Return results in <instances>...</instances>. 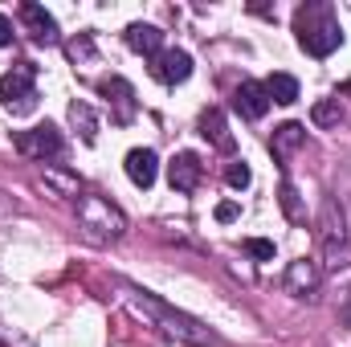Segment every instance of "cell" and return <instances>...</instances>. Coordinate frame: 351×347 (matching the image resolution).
Returning <instances> with one entry per match:
<instances>
[{
    "mask_svg": "<svg viewBox=\"0 0 351 347\" xmlns=\"http://www.w3.org/2000/svg\"><path fill=\"white\" fill-rule=\"evenodd\" d=\"M200 176H204V164H200L196 152H180L172 164H168V180H172L176 192H196Z\"/></svg>",
    "mask_w": 351,
    "mask_h": 347,
    "instance_id": "cell-9",
    "label": "cell"
},
{
    "mask_svg": "<svg viewBox=\"0 0 351 347\" xmlns=\"http://www.w3.org/2000/svg\"><path fill=\"white\" fill-rule=\"evenodd\" d=\"M156 172H160V160H156L152 147H135V152H127V176H131L135 188H152V184H156Z\"/></svg>",
    "mask_w": 351,
    "mask_h": 347,
    "instance_id": "cell-11",
    "label": "cell"
},
{
    "mask_svg": "<svg viewBox=\"0 0 351 347\" xmlns=\"http://www.w3.org/2000/svg\"><path fill=\"white\" fill-rule=\"evenodd\" d=\"M123 298L131 302V311H135V315H143L147 323H156L164 335H172V339H180V344L225 347V339H221L217 331H208L200 319H192V315H184V311H172L168 302H160L156 294H147V290H139V286H127V290H123Z\"/></svg>",
    "mask_w": 351,
    "mask_h": 347,
    "instance_id": "cell-1",
    "label": "cell"
},
{
    "mask_svg": "<svg viewBox=\"0 0 351 347\" xmlns=\"http://www.w3.org/2000/svg\"><path fill=\"white\" fill-rule=\"evenodd\" d=\"M343 323H348V327H351V302H348V307H343Z\"/></svg>",
    "mask_w": 351,
    "mask_h": 347,
    "instance_id": "cell-25",
    "label": "cell"
},
{
    "mask_svg": "<svg viewBox=\"0 0 351 347\" xmlns=\"http://www.w3.org/2000/svg\"><path fill=\"white\" fill-rule=\"evenodd\" d=\"M0 98H4V106H8L12 115H29V110L37 106V70H33L29 62L12 66V70L0 78Z\"/></svg>",
    "mask_w": 351,
    "mask_h": 347,
    "instance_id": "cell-4",
    "label": "cell"
},
{
    "mask_svg": "<svg viewBox=\"0 0 351 347\" xmlns=\"http://www.w3.org/2000/svg\"><path fill=\"white\" fill-rule=\"evenodd\" d=\"M225 180H229V188H237V192H241V188H250L254 172H250L241 160H233V164H229V172H225Z\"/></svg>",
    "mask_w": 351,
    "mask_h": 347,
    "instance_id": "cell-20",
    "label": "cell"
},
{
    "mask_svg": "<svg viewBox=\"0 0 351 347\" xmlns=\"http://www.w3.org/2000/svg\"><path fill=\"white\" fill-rule=\"evenodd\" d=\"M237 213H241V208H237L233 200H225V204H217V221H225V225H229V221H237Z\"/></svg>",
    "mask_w": 351,
    "mask_h": 347,
    "instance_id": "cell-23",
    "label": "cell"
},
{
    "mask_svg": "<svg viewBox=\"0 0 351 347\" xmlns=\"http://www.w3.org/2000/svg\"><path fill=\"white\" fill-rule=\"evenodd\" d=\"M127 45H131L135 53L156 58V53H164V33H160L156 25H131V29H127Z\"/></svg>",
    "mask_w": 351,
    "mask_h": 347,
    "instance_id": "cell-13",
    "label": "cell"
},
{
    "mask_svg": "<svg viewBox=\"0 0 351 347\" xmlns=\"http://www.w3.org/2000/svg\"><path fill=\"white\" fill-rule=\"evenodd\" d=\"M311 119H315L319 127H331V123H339V106H335V102H319V106L311 110Z\"/></svg>",
    "mask_w": 351,
    "mask_h": 347,
    "instance_id": "cell-21",
    "label": "cell"
},
{
    "mask_svg": "<svg viewBox=\"0 0 351 347\" xmlns=\"http://www.w3.org/2000/svg\"><path fill=\"white\" fill-rule=\"evenodd\" d=\"M315 286H319V270L311 261H294L290 274H286V290L290 294H311Z\"/></svg>",
    "mask_w": 351,
    "mask_h": 347,
    "instance_id": "cell-15",
    "label": "cell"
},
{
    "mask_svg": "<svg viewBox=\"0 0 351 347\" xmlns=\"http://www.w3.org/2000/svg\"><path fill=\"white\" fill-rule=\"evenodd\" d=\"M188 74H192V58H188L184 49H164V53H156V58H152V78H156V82H164V86L184 82Z\"/></svg>",
    "mask_w": 351,
    "mask_h": 347,
    "instance_id": "cell-8",
    "label": "cell"
},
{
    "mask_svg": "<svg viewBox=\"0 0 351 347\" xmlns=\"http://www.w3.org/2000/svg\"><path fill=\"white\" fill-rule=\"evenodd\" d=\"M319 246H323V254L331 258V265H339V254L348 250V221H343V208L327 196L323 200V213H319Z\"/></svg>",
    "mask_w": 351,
    "mask_h": 347,
    "instance_id": "cell-5",
    "label": "cell"
},
{
    "mask_svg": "<svg viewBox=\"0 0 351 347\" xmlns=\"http://www.w3.org/2000/svg\"><path fill=\"white\" fill-rule=\"evenodd\" d=\"M245 254L258 261H274V241H262V237H250L245 241Z\"/></svg>",
    "mask_w": 351,
    "mask_h": 347,
    "instance_id": "cell-22",
    "label": "cell"
},
{
    "mask_svg": "<svg viewBox=\"0 0 351 347\" xmlns=\"http://www.w3.org/2000/svg\"><path fill=\"white\" fill-rule=\"evenodd\" d=\"M70 119H74V127H82V139L86 143L98 139V119H94V110H90L86 102H70Z\"/></svg>",
    "mask_w": 351,
    "mask_h": 347,
    "instance_id": "cell-18",
    "label": "cell"
},
{
    "mask_svg": "<svg viewBox=\"0 0 351 347\" xmlns=\"http://www.w3.org/2000/svg\"><path fill=\"white\" fill-rule=\"evenodd\" d=\"M262 86H265V94H269V102H282V106L298 102V82H294L290 74H269Z\"/></svg>",
    "mask_w": 351,
    "mask_h": 347,
    "instance_id": "cell-17",
    "label": "cell"
},
{
    "mask_svg": "<svg viewBox=\"0 0 351 347\" xmlns=\"http://www.w3.org/2000/svg\"><path fill=\"white\" fill-rule=\"evenodd\" d=\"M78 225L90 241H114V237H123L127 217L102 196H78Z\"/></svg>",
    "mask_w": 351,
    "mask_h": 347,
    "instance_id": "cell-3",
    "label": "cell"
},
{
    "mask_svg": "<svg viewBox=\"0 0 351 347\" xmlns=\"http://www.w3.org/2000/svg\"><path fill=\"white\" fill-rule=\"evenodd\" d=\"M294 33H298V45L311 58H331L343 45V29H339L331 4H323V0H306L294 12Z\"/></svg>",
    "mask_w": 351,
    "mask_h": 347,
    "instance_id": "cell-2",
    "label": "cell"
},
{
    "mask_svg": "<svg viewBox=\"0 0 351 347\" xmlns=\"http://www.w3.org/2000/svg\"><path fill=\"white\" fill-rule=\"evenodd\" d=\"M200 135H204L208 143H217L221 152H233V135H229L221 110H204V115H200Z\"/></svg>",
    "mask_w": 351,
    "mask_h": 347,
    "instance_id": "cell-14",
    "label": "cell"
},
{
    "mask_svg": "<svg viewBox=\"0 0 351 347\" xmlns=\"http://www.w3.org/2000/svg\"><path fill=\"white\" fill-rule=\"evenodd\" d=\"M4 45H12V21L0 12V49H4Z\"/></svg>",
    "mask_w": 351,
    "mask_h": 347,
    "instance_id": "cell-24",
    "label": "cell"
},
{
    "mask_svg": "<svg viewBox=\"0 0 351 347\" xmlns=\"http://www.w3.org/2000/svg\"><path fill=\"white\" fill-rule=\"evenodd\" d=\"M278 200H282V208H286V217H290V221H306V213L298 208V192H294V184H282Z\"/></svg>",
    "mask_w": 351,
    "mask_h": 347,
    "instance_id": "cell-19",
    "label": "cell"
},
{
    "mask_svg": "<svg viewBox=\"0 0 351 347\" xmlns=\"http://www.w3.org/2000/svg\"><path fill=\"white\" fill-rule=\"evenodd\" d=\"M343 94H348V98H351V82H343Z\"/></svg>",
    "mask_w": 351,
    "mask_h": 347,
    "instance_id": "cell-26",
    "label": "cell"
},
{
    "mask_svg": "<svg viewBox=\"0 0 351 347\" xmlns=\"http://www.w3.org/2000/svg\"><path fill=\"white\" fill-rule=\"evenodd\" d=\"M233 106H237L245 119H262L265 110H269V94H265L262 82H241L237 94H233Z\"/></svg>",
    "mask_w": 351,
    "mask_h": 347,
    "instance_id": "cell-12",
    "label": "cell"
},
{
    "mask_svg": "<svg viewBox=\"0 0 351 347\" xmlns=\"http://www.w3.org/2000/svg\"><path fill=\"white\" fill-rule=\"evenodd\" d=\"M16 152L21 156H29V160H53V156H62V147H66V139H62V131L53 127V123H41V127H33V131H16Z\"/></svg>",
    "mask_w": 351,
    "mask_h": 347,
    "instance_id": "cell-6",
    "label": "cell"
},
{
    "mask_svg": "<svg viewBox=\"0 0 351 347\" xmlns=\"http://www.w3.org/2000/svg\"><path fill=\"white\" fill-rule=\"evenodd\" d=\"M98 94L106 98V102H114V123L119 127H127L131 119H135V90H131V82L127 78H119V74H110V78H102L98 82Z\"/></svg>",
    "mask_w": 351,
    "mask_h": 347,
    "instance_id": "cell-7",
    "label": "cell"
},
{
    "mask_svg": "<svg viewBox=\"0 0 351 347\" xmlns=\"http://www.w3.org/2000/svg\"><path fill=\"white\" fill-rule=\"evenodd\" d=\"M302 139H306V127H302V123H286V127H278V131H274V156L286 160L294 147H302Z\"/></svg>",
    "mask_w": 351,
    "mask_h": 347,
    "instance_id": "cell-16",
    "label": "cell"
},
{
    "mask_svg": "<svg viewBox=\"0 0 351 347\" xmlns=\"http://www.w3.org/2000/svg\"><path fill=\"white\" fill-rule=\"evenodd\" d=\"M21 16H25V25H29L37 45H58V21L41 4H21Z\"/></svg>",
    "mask_w": 351,
    "mask_h": 347,
    "instance_id": "cell-10",
    "label": "cell"
}]
</instances>
